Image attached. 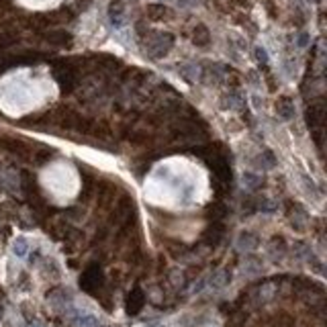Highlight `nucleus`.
I'll return each mask as SVG.
<instances>
[{
    "mask_svg": "<svg viewBox=\"0 0 327 327\" xmlns=\"http://www.w3.org/2000/svg\"><path fill=\"white\" fill-rule=\"evenodd\" d=\"M206 162H209V168L213 172V176L221 184H227L231 180V168H229V162H227V158L223 156V153H213Z\"/></svg>",
    "mask_w": 327,
    "mask_h": 327,
    "instance_id": "f257e3e1",
    "label": "nucleus"
},
{
    "mask_svg": "<svg viewBox=\"0 0 327 327\" xmlns=\"http://www.w3.org/2000/svg\"><path fill=\"white\" fill-rule=\"evenodd\" d=\"M80 286H82L86 292H90V295H94V292L102 286V270H100V266L92 264V266L86 268V270L82 272Z\"/></svg>",
    "mask_w": 327,
    "mask_h": 327,
    "instance_id": "f03ea898",
    "label": "nucleus"
},
{
    "mask_svg": "<svg viewBox=\"0 0 327 327\" xmlns=\"http://www.w3.org/2000/svg\"><path fill=\"white\" fill-rule=\"evenodd\" d=\"M223 235H225V225H223V221H213L211 225L206 227V231L202 235V242L206 246H217Z\"/></svg>",
    "mask_w": 327,
    "mask_h": 327,
    "instance_id": "7ed1b4c3",
    "label": "nucleus"
},
{
    "mask_svg": "<svg viewBox=\"0 0 327 327\" xmlns=\"http://www.w3.org/2000/svg\"><path fill=\"white\" fill-rule=\"evenodd\" d=\"M45 41L51 43V45H56V47H65V45L72 43V35L67 31H64V29H49L45 33Z\"/></svg>",
    "mask_w": 327,
    "mask_h": 327,
    "instance_id": "20e7f679",
    "label": "nucleus"
},
{
    "mask_svg": "<svg viewBox=\"0 0 327 327\" xmlns=\"http://www.w3.org/2000/svg\"><path fill=\"white\" fill-rule=\"evenodd\" d=\"M145 305V295H143V290L141 288H133L129 292V297H127V313L129 315H137L143 309Z\"/></svg>",
    "mask_w": 327,
    "mask_h": 327,
    "instance_id": "39448f33",
    "label": "nucleus"
},
{
    "mask_svg": "<svg viewBox=\"0 0 327 327\" xmlns=\"http://www.w3.org/2000/svg\"><path fill=\"white\" fill-rule=\"evenodd\" d=\"M309 123L311 127H321L323 125V117H325V109H323V102H317V105H311L309 107Z\"/></svg>",
    "mask_w": 327,
    "mask_h": 327,
    "instance_id": "423d86ee",
    "label": "nucleus"
},
{
    "mask_svg": "<svg viewBox=\"0 0 327 327\" xmlns=\"http://www.w3.org/2000/svg\"><path fill=\"white\" fill-rule=\"evenodd\" d=\"M145 14H147L149 21H164V19H168V16H170V8L164 6V4H149Z\"/></svg>",
    "mask_w": 327,
    "mask_h": 327,
    "instance_id": "0eeeda50",
    "label": "nucleus"
},
{
    "mask_svg": "<svg viewBox=\"0 0 327 327\" xmlns=\"http://www.w3.org/2000/svg\"><path fill=\"white\" fill-rule=\"evenodd\" d=\"M193 41H195V45H200V47H204L206 43L211 41V35H209V31H206V27L198 25V27L195 29V33H193Z\"/></svg>",
    "mask_w": 327,
    "mask_h": 327,
    "instance_id": "6e6552de",
    "label": "nucleus"
},
{
    "mask_svg": "<svg viewBox=\"0 0 327 327\" xmlns=\"http://www.w3.org/2000/svg\"><path fill=\"white\" fill-rule=\"evenodd\" d=\"M225 215H227V206L223 204V202H213V204L209 206V217H211L213 221H221Z\"/></svg>",
    "mask_w": 327,
    "mask_h": 327,
    "instance_id": "1a4fd4ad",
    "label": "nucleus"
},
{
    "mask_svg": "<svg viewBox=\"0 0 327 327\" xmlns=\"http://www.w3.org/2000/svg\"><path fill=\"white\" fill-rule=\"evenodd\" d=\"M14 43H16V33H12V31H0V51L10 47V45H14Z\"/></svg>",
    "mask_w": 327,
    "mask_h": 327,
    "instance_id": "9d476101",
    "label": "nucleus"
},
{
    "mask_svg": "<svg viewBox=\"0 0 327 327\" xmlns=\"http://www.w3.org/2000/svg\"><path fill=\"white\" fill-rule=\"evenodd\" d=\"M4 145H6L10 151H14V153H25V143L19 141V139H6Z\"/></svg>",
    "mask_w": 327,
    "mask_h": 327,
    "instance_id": "9b49d317",
    "label": "nucleus"
},
{
    "mask_svg": "<svg viewBox=\"0 0 327 327\" xmlns=\"http://www.w3.org/2000/svg\"><path fill=\"white\" fill-rule=\"evenodd\" d=\"M278 113H280L284 119H288V117L292 115V109H290V100H288V98H280V102H278Z\"/></svg>",
    "mask_w": 327,
    "mask_h": 327,
    "instance_id": "f8f14e48",
    "label": "nucleus"
},
{
    "mask_svg": "<svg viewBox=\"0 0 327 327\" xmlns=\"http://www.w3.org/2000/svg\"><path fill=\"white\" fill-rule=\"evenodd\" d=\"M121 10H123V4H121V0H115V2L111 4V16L115 19V16H119L121 14Z\"/></svg>",
    "mask_w": 327,
    "mask_h": 327,
    "instance_id": "ddd939ff",
    "label": "nucleus"
}]
</instances>
